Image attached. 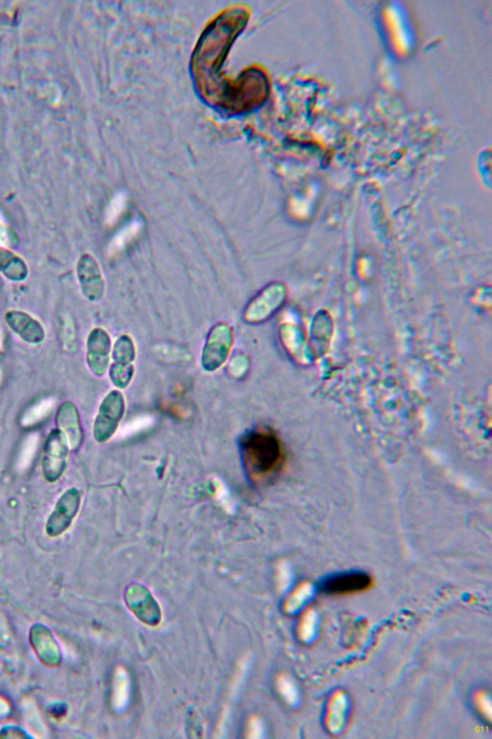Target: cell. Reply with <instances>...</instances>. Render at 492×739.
<instances>
[{"label": "cell", "mask_w": 492, "mask_h": 739, "mask_svg": "<svg viewBox=\"0 0 492 739\" xmlns=\"http://www.w3.org/2000/svg\"><path fill=\"white\" fill-rule=\"evenodd\" d=\"M40 445V435L36 434H29L23 441V447L21 449L20 454H18V464L16 468L18 471H26L28 469L30 465H31L33 459L38 451V447Z\"/></svg>", "instance_id": "5bb4252c"}, {"label": "cell", "mask_w": 492, "mask_h": 739, "mask_svg": "<svg viewBox=\"0 0 492 739\" xmlns=\"http://www.w3.org/2000/svg\"><path fill=\"white\" fill-rule=\"evenodd\" d=\"M248 19V10L243 6L224 11L205 30L193 53V73L196 84L205 98L220 108L223 93L221 67Z\"/></svg>", "instance_id": "6da1fadb"}, {"label": "cell", "mask_w": 492, "mask_h": 739, "mask_svg": "<svg viewBox=\"0 0 492 739\" xmlns=\"http://www.w3.org/2000/svg\"><path fill=\"white\" fill-rule=\"evenodd\" d=\"M234 334L230 325L218 324L210 330L202 352V368L207 372L217 371L230 354L233 346Z\"/></svg>", "instance_id": "5b68a950"}, {"label": "cell", "mask_w": 492, "mask_h": 739, "mask_svg": "<svg viewBox=\"0 0 492 739\" xmlns=\"http://www.w3.org/2000/svg\"><path fill=\"white\" fill-rule=\"evenodd\" d=\"M139 226L138 223H134L133 224H130L129 226H127L124 231H120L119 234L114 238L113 241H112L110 246H109V251H110V253H114V251H119L120 248H123V246H124L125 243H127V242L134 236V235H136L137 232L139 231Z\"/></svg>", "instance_id": "9a60e30c"}, {"label": "cell", "mask_w": 492, "mask_h": 739, "mask_svg": "<svg viewBox=\"0 0 492 739\" xmlns=\"http://www.w3.org/2000/svg\"><path fill=\"white\" fill-rule=\"evenodd\" d=\"M82 502V492L77 488H68L57 500L53 511L46 522V533L51 538L63 535L72 525L77 516Z\"/></svg>", "instance_id": "8992f818"}, {"label": "cell", "mask_w": 492, "mask_h": 739, "mask_svg": "<svg viewBox=\"0 0 492 739\" xmlns=\"http://www.w3.org/2000/svg\"><path fill=\"white\" fill-rule=\"evenodd\" d=\"M1 377H2V373H1V370H0V382H1Z\"/></svg>", "instance_id": "44dd1931"}, {"label": "cell", "mask_w": 492, "mask_h": 739, "mask_svg": "<svg viewBox=\"0 0 492 739\" xmlns=\"http://www.w3.org/2000/svg\"><path fill=\"white\" fill-rule=\"evenodd\" d=\"M56 401L53 398L41 399L34 406L29 407L21 418V425L23 426H31L40 423L55 407Z\"/></svg>", "instance_id": "7c38bea8"}, {"label": "cell", "mask_w": 492, "mask_h": 739, "mask_svg": "<svg viewBox=\"0 0 492 739\" xmlns=\"http://www.w3.org/2000/svg\"><path fill=\"white\" fill-rule=\"evenodd\" d=\"M9 243V234H8L7 229H5V224H0V246H8Z\"/></svg>", "instance_id": "ac0fdd59"}, {"label": "cell", "mask_w": 492, "mask_h": 739, "mask_svg": "<svg viewBox=\"0 0 492 739\" xmlns=\"http://www.w3.org/2000/svg\"><path fill=\"white\" fill-rule=\"evenodd\" d=\"M370 585L371 579L368 575L362 572H350L327 577L321 587V590L329 595H350L363 592Z\"/></svg>", "instance_id": "9c48e42d"}, {"label": "cell", "mask_w": 492, "mask_h": 739, "mask_svg": "<svg viewBox=\"0 0 492 739\" xmlns=\"http://www.w3.org/2000/svg\"><path fill=\"white\" fill-rule=\"evenodd\" d=\"M129 677L128 673L122 668L117 670L114 676V707L117 710H122L127 706L128 698H129Z\"/></svg>", "instance_id": "4fadbf2b"}, {"label": "cell", "mask_w": 492, "mask_h": 739, "mask_svg": "<svg viewBox=\"0 0 492 739\" xmlns=\"http://www.w3.org/2000/svg\"><path fill=\"white\" fill-rule=\"evenodd\" d=\"M243 453L246 462L256 475H272L284 462V449L280 439L270 431L254 432L245 438Z\"/></svg>", "instance_id": "7a4b0ae2"}, {"label": "cell", "mask_w": 492, "mask_h": 739, "mask_svg": "<svg viewBox=\"0 0 492 739\" xmlns=\"http://www.w3.org/2000/svg\"><path fill=\"white\" fill-rule=\"evenodd\" d=\"M262 733V725L258 718H252L248 725L247 736L250 738H259Z\"/></svg>", "instance_id": "e0dca14e"}, {"label": "cell", "mask_w": 492, "mask_h": 739, "mask_svg": "<svg viewBox=\"0 0 492 739\" xmlns=\"http://www.w3.org/2000/svg\"><path fill=\"white\" fill-rule=\"evenodd\" d=\"M125 412V399L119 391H111L101 402L94 423V437L98 443L109 441L116 434Z\"/></svg>", "instance_id": "3957f363"}, {"label": "cell", "mask_w": 492, "mask_h": 739, "mask_svg": "<svg viewBox=\"0 0 492 739\" xmlns=\"http://www.w3.org/2000/svg\"><path fill=\"white\" fill-rule=\"evenodd\" d=\"M127 604L131 612L146 625L155 626L160 623L159 604L156 603L149 591L139 585H134L127 590Z\"/></svg>", "instance_id": "ba28073f"}, {"label": "cell", "mask_w": 492, "mask_h": 739, "mask_svg": "<svg viewBox=\"0 0 492 739\" xmlns=\"http://www.w3.org/2000/svg\"><path fill=\"white\" fill-rule=\"evenodd\" d=\"M114 363L111 367V380L117 387L127 388L134 376V361L136 358L135 345L132 338L122 335L117 339L114 349Z\"/></svg>", "instance_id": "52a82bcc"}, {"label": "cell", "mask_w": 492, "mask_h": 739, "mask_svg": "<svg viewBox=\"0 0 492 739\" xmlns=\"http://www.w3.org/2000/svg\"><path fill=\"white\" fill-rule=\"evenodd\" d=\"M4 346V330H2L1 323H0V350Z\"/></svg>", "instance_id": "d6986e66"}, {"label": "cell", "mask_w": 492, "mask_h": 739, "mask_svg": "<svg viewBox=\"0 0 492 739\" xmlns=\"http://www.w3.org/2000/svg\"><path fill=\"white\" fill-rule=\"evenodd\" d=\"M109 354H110V341L108 337L98 342L90 350V364L91 368L98 376L105 374L108 368Z\"/></svg>", "instance_id": "8fae6325"}, {"label": "cell", "mask_w": 492, "mask_h": 739, "mask_svg": "<svg viewBox=\"0 0 492 739\" xmlns=\"http://www.w3.org/2000/svg\"><path fill=\"white\" fill-rule=\"evenodd\" d=\"M0 224H6V219H5L1 211H0Z\"/></svg>", "instance_id": "ffe728a7"}, {"label": "cell", "mask_w": 492, "mask_h": 739, "mask_svg": "<svg viewBox=\"0 0 492 739\" xmlns=\"http://www.w3.org/2000/svg\"><path fill=\"white\" fill-rule=\"evenodd\" d=\"M57 424L64 434L70 449L77 450L82 443L81 421L77 409L72 402H65L57 413Z\"/></svg>", "instance_id": "30bf717a"}, {"label": "cell", "mask_w": 492, "mask_h": 739, "mask_svg": "<svg viewBox=\"0 0 492 739\" xmlns=\"http://www.w3.org/2000/svg\"><path fill=\"white\" fill-rule=\"evenodd\" d=\"M122 209V196H117L112 201L110 206L108 207L107 213H106V221L108 224L114 223V220H117V218L119 217Z\"/></svg>", "instance_id": "2e32d148"}, {"label": "cell", "mask_w": 492, "mask_h": 739, "mask_svg": "<svg viewBox=\"0 0 492 739\" xmlns=\"http://www.w3.org/2000/svg\"><path fill=\"white\" fill-rule=\"evenodd\" d=\"M70 446L59 429H52L43 447L42 472L49 483H55L64 475L68 466Z\"/></svg>", "instance_id": "277c9868"}]
</instances>
